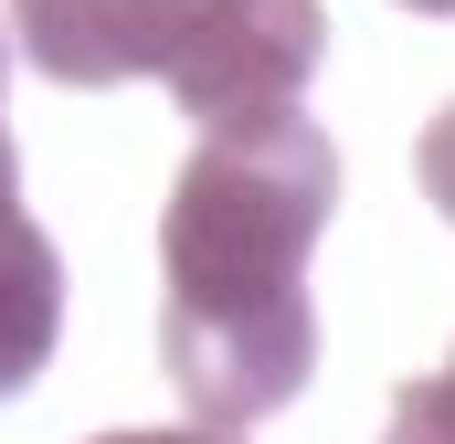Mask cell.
<instances>
[{
  "label": "cell",
  "instance_id": "9",
  "mask_svg": "<svg viewBox=\"0 0 455 444\" xmlns=\"http://www.w3.org/2000/svg\"><path fill=\"white\" fill-rule=\"evenodd\" d=\"M0 148H11V127H0Z\"/></svg>",
  "mask_w": 455,
  "mask_h": 444
},
{
  "label": "cell",
  "instance_id": "4",
  "mask_svg": "<svg viewBox=\"0 0 455 444\" xmlns=\"http://www.w3.org/2000/svg\"><path fill=\"white\" fill-rule=\"evenodd\" d=\"M53 338H64V254L21 202V159L0 148V402L53 370Z\"/></svg>",
  "mask_w": 455,
  "mask_h": 444
},
{
  "label": "cell",
  "instance_id": "2",
  "mask_svg": "<svg viewBox=\"0 0 455 444\" xmlns=\"http://www.w3.org/2000/svg\"><path fill=\"white\" fill-rule=\"evenodd\" d=\"M329 53V0H223L212 32L159 75L180 116H243V107H275V96H307Z\"/></svg>",
  "mask_w": 455,
  "mask_h": 444
},
{
  "label": "cell",
  "instance_id": "3",
  "mask_svg": "<svg viewBox=\"0 0 455 444\" xmlns=\"http://www.w3.org/2000/svg\"><path fill=\"white\" fill-rule=\"evenodd\" d=\"M223 0H11L21 53L53 85H127V75H170Z\"/></svg>",
  "mask_w": 455,
  "mask_h": 444
},
{
  "label": "cell",
  "instance_id": "1",
  "mask_svg": "<svg viewBox=\"0 0 455 444\" xmlns=\"http://www.w3.org/2000/svg\"><path fill=\"white\" fill-rule=\"evenodd\" d=\"M329 212L339 148L297 96L202 127L159 212V370L180 381L191 424H254L307 392L318 370L307 254Z\"/></svg>",
  "mask_w": 455,
  "mask_h": 444
},
{
  "label": "cell",
  "instance_id": "8",
  "mask_svg": "<svg viewBox=\"0 0 455 444\" xmlns=\"http://www.w3.org/2000/svg\"><path fill=\"white\" fill-rule=\"evenodd\" d=\"M403 11H455V0H403Z\"/></svg>",
  "mask_w": 455,
  "mask_h": 444
},
{
  "label": "cell",
  "instance_id": "6",
  "mask_svg": "<svg viewBox=\"0 0 455 444\" xmlns=\"http://www.w3.org/2000/svg\"><path fill=\"white\" fill-rule=\"evenodd\" d=\"M413 180H424V202H435V212L455 222V107L435 116V127H424V148H413Z\"/></svg>",
  "mask_w": 455,
  "mask_h": 444
},
{
  "label": "cell",
  "instance_id": "7",
  "mask_svg": "<svg viewBox=\"0 0 455 444\" xmlns=\"http://www.w3.org/2000/svg\"><path fill=\"white\" fill-rule=\"evenodd\" d=\"M96 444H243V434H233V424H180V434H138V424H127V434H96Z\"/></svg>",
  "mask_w": 455,
  "mask_h": 444
},
{
  "label": "cell",
  "instance_id": "5",
  "mask_svg": "<svg viewBox=\"0 0 455 444\" xmlns=\"http://www.w3.org/2000/svg\"><path fill=\"white\" fill-rule=\"evenodd\" d=\"M381 444H455V360H445V370H424V381H403L392 434H381Z\"/></svg>",
  "mask_w": 455,
  "mask_h": 444
}]
</instances>
